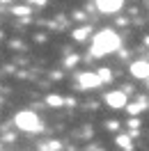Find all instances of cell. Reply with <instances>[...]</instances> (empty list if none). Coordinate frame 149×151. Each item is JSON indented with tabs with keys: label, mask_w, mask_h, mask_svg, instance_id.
Returning <instances> with one entry per match:
<instances>
[{
	"label": "cell",
	"mask_w": 149,
	"mask_h": 151,
	"mask_svg": "<svg viewBox=\"0 0 149 151\" xmlns=\"http://www.w3.org/2000/svg\"><path fill=\"white\" fill-rule=\"evenodd\" d=\"M122 5H124V0H96V7L103 14H115L122 9Z\"/></svg>",
	"instance_id": "277c9868"
},
{
	"label": "cell",
	"mask_w": 149,
	"mask_h": 151,
	"mask_svg": "<svg viewBox=\"0 0 149 151\" xmlns=\"http://www.w3.org/2000/svg\"><path fill=\"white\" fill-rule=\"evenodd\" d=\"M131 73L135 78H149V62L140 60V62H133L131 64Z\"/></svg>",
	"instance_id": "8992f818"
},
{
	"label": "cell",
	"mask_w": 149,
	"mask_h": 151,
	"mask_svg": "<svg viewBox=\"0 0 149 151\" xmlns=\"http://www.w3.org/2000/svg\"><path fill=\"white\" fill-rule=\"evenodd\" d=\"M96 73H99V78H101V83H108V80L112 78V73L108 71V69H101V71H96Z\"/></svg>",
	"instance_id": "8fae6325"
},
{
	"label": "cell",
	"mask_w": 149,
	"mask_h": 151,
	"mask_svg": "<svg viewBox=\"0 0 149 151\" xmlns=\"http://www.w3.org/2000/svg\"><path fill=\"white\" fill-rule=\"evenodd\" d=\"M78 85L83 87V89H94V87L101 85V78L96 71H85V73L78 76Z\"/></svg>",
	"instance_id": "3957f363"
},
{
	"label": "cell",
	"mask_w": 149,
	"mask_h": 151,
	"mask_svg": "<svg viewBox=\"0 0 149 151\" xmlns=\"http://www.w3.org/2000/svg\"><path fill=\"white\" fill-rule=\"evenodd\" d=\"M147 5H149V0H147Z\"/></svg>",
	"instance_id": "9a60e30c"
},
{
	"label": "cell",
	"mask_w": 149,
	"mask_h": 151,
	"mask_svg": "<svg viewBox=\"0 0 149 151\" xmlns=\"http://www.w3.org/2000/svg\"><path fill=\"white\" fill-rule=\"evenodd\" d=\"M147 80H149V78H147Z\"/></svg>",
	"instance_id": "2e32d148"
},
{
	"label": "cell",
	"mask_w": 149,
	"mask_h": 151,
	"mask_svg": "<svg viewBox=\"0 0 149 151\" xmlns=\"http://www.w3.org/2000/svg\"><path fill=\"white\" fill-rule=\"evenodd\" d=\"M145 44H147V46H149V37H147V39H145Z\"/></svg>",
	"instance_id": "4fadbf2b"
},
{
	"label": "cell",
	"mask_w": 149,
	"mask_h": 151,
	"mask_svg": "<svg viewBox=\"0 0 149 151\" xmlns=\"http://www.w3.org/2000/svg\"><path fill=\"white\" fill-rule=\"evenodd\" d=\"M106 103L110 105L112 110L124 108V105H126V94H124V92H108V94H106Z\"/></svg>",
	"instance_id": "5b68a950"
},
{
	"label": "cell",
	"mask_w": 149,
	"mask_h": 151,
	"mask_svg": "<svg viewBox=\"0 0 149 151\" xmlns=\"http://www.w3.org/2000/svg\"><path fill=\"white\" fill-rule=\"evenodd\" d=\"M16 14H19V16H21V14L25 16V14H28V7H16Z\"/></svg>",
	"instance_id": "7c38bea8"
},
{
	"label": "cell",
	"mask_w": 149,
	"mask_h": 151,
	"mask_svg": "<svg viewBox=\"0 0 149 151\" xmlns=\"http://www.w3.org/2000/svg\"><path fill=\"white\" fill-rule=\"evenodd\" d=\"M46 103L51 105V108H60V105H62V99H60V96H55V94H51L46 99Z\"/></svg>",
	"instance_id": "9c48e42d"
},
{
	"label": "cell",
	"mask_w": 149,
	"mask_h": 151,
	"mask_svg": "<svg viewBox=\"0 0 149 151\" xmlns=\"http://www.w3.org/2000/svg\"><path fill=\"white\" fill-rule=\"evenodd\" d=\"M2 2H9V0H2Z\"/></svg>",
	"instance_id": "5bb4252c"
},
{
	"label": "cell",
	"mask_w": 149,
	"mask_h": 151,
	"mask_svg": "<svg viewBox=\"0 0 149 151\" xmlns=\"http://www.w3.org/2000/svg\"><path fill=\"white\" fill-rule=\"evenodd\" d=\"M117 144H119L122 149H133V144H131V137H126V135H119V137H117Z\"/></svg>",
	"instance_id": "ba28073f"
},
{
	"label": "cell",
	"mask_w": 149,
	"mask_h": 151,
	"mask_svg": "<svg viewBox=\"0 0 149 151\" xmlns=\"http://www.w3.org/2000/svg\"><path fill=\"white\" fill-rule=\"evenodd\" d=\"M122 46V37L115 32V30H101L96 37H94V44H92V55L94 57H103L108 53H115L117 48Z\"/></svg>",
	"instance_id": "6da1fadb"
},
{
	"label": "cell",
	"mask_w": 149,
	"mask_h": 151,
	"mask_svg": "<svg viewBox=\"0 0 149 151\" xmlns=\"http://www.w3.org/2000/svg\"><path fill=\"white\" fill-rule=\"evenodd\" d=\"M14 124L19 126L21 131H28V133H35V131H39V128H41L37 114L30 112V110H21V112L14 117Z\"/></svg>",
	"instance_id": "7a4b0ae2"
},
{
	"label": "cell",
	"mask_w": 149,
	"mask_h": 151,
	"mask_svg": "<svg viewBox=\"0 0 149 151\" xmlns=\"http://www.w3.org/2000/svg\"><path fill=\"white\" fill-rule=\"evenodd\" d=\"M145 110V103H131L129 105V114H138Z\"/></svg>",
	"instance_id": "30bf717a"
},
{
	"label": "cell",
	"mask_w": 149,
	"mask_h": 151,
	"mask_svg": "<svg viewBox=\"0 0 149 151\" xmlns=\"http://www.w3.org/2000/svg\"><path fill=\"white\" fill-rule=\"evenodd\" d=\"M90 32H92V28H87V25H85V28H78V30L74 32V39H76V41H85Z\"/></svg>",
	"instance_id": "52a82bcc"
}]
</instances>
